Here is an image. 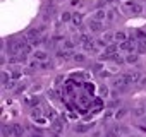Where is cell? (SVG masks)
I'll return each instance as SVG.
<instances>
[{"label": "cell", "mask_w": 146, "mask_h": 137, "mask_svg": "<svg viewBox=\"0 0 146 137\" xmlns=\"http://www.w3.org/2000/svg\"><path fill=\"white\" fill-rule=\"evenodd\" d=\"M7 50H9L11 55H17L19 51H23V41H21V40H19V41H16V40H9V43H7Z\"/></svg>", "instance_id": "6da1fadb"}, {"label": "cell", "mask_w": 146, "mask_h": 137, "mask_svg": "<svg viewBox=\"0 0 146 137\" xmlns=\"http://www.w3.org/2000/svg\"><path fill=\"white\" fill-rule=\"evenodd\" d=\"M124 79H125L127 84H134V82H139L141 81V74L139 72H129V74L124 76Z\"/></svg>", "instance_id": "7a4b0ae2"}, {"label": "cell", "mask_w": 146, "mask_h": 137, "mask_svg": "<svg viewBox=\"0 0 146 137\" xmlns=\"http://www.w3.org/2000/svg\"><path fill=\"white\" fill-rule=\"evenodd\" d=\"M112 86H113V88H117V89H120V91H125V86H127V82H125L124 76H122V77H113V81H112Z\"/></svg>", "instance_id": "3957f363"}, {"label": "cell", "mask_w": 146, "mask_h": 137, "mask_svg": "<svg viewBox=\"0 0 146 137\" xmlns=\"http://www.w3.org/2000/svg\"><path fill=\"white\" fill-rule=\"evenodd\" d=\"M120 48L122 50H125V51H132V50H136L137 48V45H136V41H124V43H120Z\"/></svg>", "instance_id": "277c9868"}, {"label": "cell", "mask_w": 146, "mask_h": 137, "mask_svg": "<svg viewBox=\"0 0 146 137\" xmlns=\"http://www.w3.org/2000/svg\"><path fill=\"white\" fill-rule=\"evenodd\" d=\"M90 29H91L93 33H98V31H102V29H103V26H102V22H100V21L93 19V21L90 22Z\"/></svg>", "instance_id": "5b68a950"}, {"label": "cell", "mask_w": 146, "mask_h": 137, "mask_svg": "<svg viewBox=\"0 0 146 137\" xmlns=\"http://www.w3.org/2000/svg\"><path fill=\"white\" fill-rule=\"evenodd\" d=\"M144 113H146V108H144L143 105H139V106H136V108L132 110V115H134V117H143Z\"/></svg>", "instance_id": "8992f818"}, {"label": "cell", "mask_w": 146, "mask_h": 137, "mask_svg": "<svg viewBox=\"0 0 146 137\" xmlns=\"http://www.w3.org/2000/svg\"><path fill=\"white\" fill-rule=\"evenodd\" d=\"M35 58H36V60H40V62H45V60L48 58V55H46V51L38 50V51H35Z\"/></svg>", "instance_id": "52a82bcc"}, {"label": "cell", "mask_w": 146, "mask_h": 137, "mask_svg": "<svg viewBox=\"0 0 146 137\" xmlns=\"http://www.w3.org/2000/svg\"><path fill=\"white\" fill-rule=\"evenodd\" d=\"M113 36H115V40H117V41H120V43H124V41H125V38H127L124 31H117Z\"/></svg>", "instance_id": "ba28073f"}, {"label": "cell", "mask_w": 146, "mask_h": 137, "mask_svg": "<svg viewBox=\"0 0 146 137\" xmlns=\"http://www.w3.org/2000/svg\"><path fill=\"white\" fill-rule=\"evenodd\" d=\"M137 58H139V57H137L136 53H129V55L125 57V62H127V63H136Z\"/></svg>", "instance_id": "9c48e42d"}, {"label": "cell", "mask_w": 146, "mask_h": 137, "mask_svg": "<svg viewBox=\"0 0 146 137\" xmlns=\"http://www.w3.org/2000/svg\"><path fill=\"white\" fill-rule=\"evenodd\" d=\"M74 130L83 134V132H88V130H90V125H86V123H81V125H76V127H74Z\"/></svg>", "instance_id": "30bf717a"}, {"label": "cell", "mask_w": 146, "mask_h": 137, "mask_svg": "<svg viewBox=\"0 0 146 137\" xmlns=\"http://www.w3.org/2000/svg\"><path fill=\"white\" fill-rule=\"evenodd\" d=\"M72 22H74L76 26H81V22H83V16H81V14H72Z\"/></svg>", "instance_id": "8fae6325"}, {"label": "cell", "mask_w": 146, "mask_h": 137, "mask_svg": "<svg viewBox=\"0 0 146 137\" xmlns=\"http://www.w3.org/2000/svg\"><path fill=\"white\" fill-rule=\"evenodd\" d=\"M105 16H107V14H105V11H103V9H98V11L95 12V19H96V21L105 19Z\"/></svg>", "instance_id": "7c38bea8"}, {"label": "cell", "mask_w": 146, "mask_h": 137, "mask_svg": "<svg viewBox=\"0 0 146 137\" xmlns=\"http://www.w3.org/2000/svg\"><path fill=\"white\" fill-rule=\"evenodd\" d=\"M79 41H81L83 45H88V43H93V40H91V36H88V34H81V36H79Z\"/></svg>", "instance_id": "4fadbf2b"}, {"label": "cell", "mask_w": 146, "mask_h": 137, "mask_svg": "<svg viewBox=\"0 0 146 137\" xmlns=\"http://www.w3.org/2000/svg\"><path fill=\"white\" fill-rule=\"evenodd\" d=\"M108 60H113V62H115V63H119V65L125 62V60H124L120 55H110V57H108Z\"/></svg>", "instance_id": "5bb4252c"}, {"label": "cell", "mask_w": 146, "mask_h": 137, "mask_svg": "<svg viewBox=\"0 0 146 137\" xmlns=\"http://www.w3.org/2000/svg\"><path fill=\"white\" fill-rule=\"evenodd\" d=\"M12 132L19 137V135H23V127H21L19 123H14V125H12Z\"/></svg>", "instance_id": "9a60e30c"}, {"label": "cell", "mask_w": 146, "mask_h": 137, "mask_svg": "<svg viewBox=\"0 0 146 137\" xmlns=\"http://www.w3.org/2000/svg\"><path fill=\"white\" fill-rule=\"evenodd\" d=\"M137 51L139 53H146V40H141L137 43Z\"/></svg>", "instance_id": "2e32d148"}, {"label": "cell", "mask_w": 146, "mask_h": 137, "mask_svg": "<svg viewBox=\"0 0 146 137\" xmlns=\"http://www.w3.org/2000/svg\"><path fill=\"white\" fill-rule=\"evenodd\" d=\"M131 11H132V14H141V11H143V7L139 5V4H131Z\"/></svg>", "instance_id": "e0dca14e"}, {"label": "cell", "mask_w": 146, "mask_h": 137, "mask_svg": "<svg viewBox=\"0 0 146 137\" xmlns=\"http://www.w3.org/2000/svg\"><path fill=\"white\" fill-rule=\"evenodd\" d=\"M62 21H64V22H69V21H72V14H69V12H64V14H62Z\"/></svg>", "instance_id": "ac0fdd59"}, {"label": "cell", "mask_w": 146, "mask_h": 137, "mask_svg": "<svg viewBox=\"0 0 146 137\" xmlns=\"http://www.w3.org/2000/svg\"><path fill=\"white\" fill-rule=\"evenodd\" d=\"M102 105H103V101H102L100 98H96V99L93 101V108H95V110H98V108H102Z\"/></svg>", "instance_id": "d6986e66"}, {"label": "cell", "mask_w": 146, "mask_h": 137, "mask_svg": "<svg viewBox=\"0 0 146 137\" xmlns=\"http://www.w3.org/2000/svg\"><path fill=\"white\" fill-rule=\"evenodd\" d=\"M125 113H127V110H125V108H120V110H119V111L115 113V118H122V117H124Z\"/></svg>", "instance_id": "ffe728a7"}, {"label": "cell", "mask_w": 146, "mask_h": 137, "mask_svg": "<svg viewBox=\"0 0 146 137\" xmlns=\"http://www.w3.org/2000/svg\"><path fill=\"white\" fill-rule=\"evenodd\" d=\"M57 57H58V58L67 60V58H69V53H67V51H57Z\"/></svg>", "instance_id": "44dd1931"}, {"label": "cell", "mask_w": 146, "mask_h": 137, "mask_svg": "<svg viewBox=\"0 0 146 137\" xmlns=\"http://www.w3.org/2000/svg\"><path fill=\"white\" fill-rule=\"evenodd\" d=\"M74 60L81 63V62H84V55H83V53H76V55H74Z\"/></svg>", "instance_id": "7402d4cb"}, {"label": "cell", "mask_w": 146, "mask_h": 137, "mask_svg": "<svg viewBox=\"0 0 146 137\" xmlns=\"http://www.w3.org/2000/svg\"><path fill=\"white\" fill-rule=\"evenodd\" d=\"M53 130H55V132H60V130H62V123H60V122H55V123H53Z\"/></svg>", "instance_id": "603a6c76"}, {"label": "cell", "mask_w": 146, "mask_h": 137, "mask_svg": "<svg viewBox=\"0 0 146 137\" xmlns=\"http://www.w3.org/2000/svg\"><path fill=\"white\" fill-rule=\"evenodd\" d=\"M136 34H137V38H139V40H146V33H144V31H141V29H139V31H136Z\"/></svg>", "instance_id": "cb8c5ba5"}, {"label": "cell", "mask_w": 146, "mask_h": 137, "mask_svg": "<svg viewBox=\"0 0 146 137\" xmlns=\"http://www.w3.org/2000/svg\"><path fill=\"white\" fill-rule=\"evenodd\" d=\"M64 45H65V48H67V50H70V48H74V43H72V41H65Z\"/></svg>", "instance_id": "d4e9b609"}, {"label": "cell", "mask_w": 146, "mask_h": 137, "mask_svg": "<svg viewBox=\"0 0 146 137\" xmlns=\"http://www.w3.org/2000/svg\"><path fill=\"white\" fill-rule=\"evenodd\" d=\"M4 86H5L7 89H12V88H14V82H12V81H9V82H5Z\"/></svg>", "instance_id": "484cf974"}, {"label": "cell", "mask_w": 146, "mask_h": 137, "mask_svg": "<svg viewBox=\"0 0 146 137\" xmlns=\"http://www.w3.org/2000/svg\"><path fill=\"white\" fill-rule=\"evenodd\" d=\"M40 115H41V111H40L38 108H36V110H33V117H35V118H36V117H40Z\"/></svg>", "instance_id": "4316f807"}, {"label": "cell", "mask_w": 146, "mask_h": 137, "mask_svg": "<svg viewBox=\"0 0 146 137\" xmlns=\"http://www.w3.org/2000/svg\"><path fill=\"white\" fill-rule=\"evenodd\" d=\"M41 67H43V68H50V67H52V63H48V62H43V63H41Z\"/></svg>", "instance_id": "83f0119b"}, {"label": "cell", "mask_w": 146, "mask_h": 137, "mask_svg": "<svg viewBox=\"0 0 146 137\" xmlns=\"http://www.w3.org/2000/svg\"><path fill=\"white\" fill-rule=\"evenodd\" d=\"M107 137H117V132H107Z\"/></svg>", "instance_id": "f1b7e54d"}, {"label": "cell", "mask_w": 146, "mask_h": 137, "mask_svg": "<svg viewBox=\"0 0 146 137\" xmlns=\"http://www.w3.org/2000/svg\"><path fill=\"white\" fill-rule=\"evenodd\" d=\"M110 40H112V34H110V33H107V34H105V41H110Z\"/></svg>", "instance_id": "f546056e"}, {"label": "cell", "mask_w": 146, "mask_h": 137, "mask_svg": "<svg viewBox=\"0 0 146 137\" xmlns=\"http://www.w3.org/2000/svg\"><path fill=\"white\" fill-rule=\"evenodd\" d=\"M19 76H21V74H19L17 70H16V72H12V77H14V79H19Z\"/></svg>", "instance_id": "4dcf8cb0"}, {"label": "cell", "mask_w": 146, "mask_h": 137, "mask_svg": "<svg viewBox=\"0 0 146 137\" xmlns=\"http://www.w3.org/2000/svg\"><path fill=\"white\" fill-rule=\"evenodd\" d=\"M141 84H143V86H146V79H141Z\"/></svg>", "instance_id": "1f68e13d"}, {"label": "cell", "mask_w": 146, "mask_h": 137, "mask_svg": "<svg viewBox=\"0 0 146 137\" xmlns=\"http://www.w3.org/2000/svg\"><path fill=\"white\" fill-rule=\"evenodd\" d=\"M33 137H41V135H36V134H35V135H33Z\"/></svg>", "instance_id": "d6a6232c"}]
</instances>
